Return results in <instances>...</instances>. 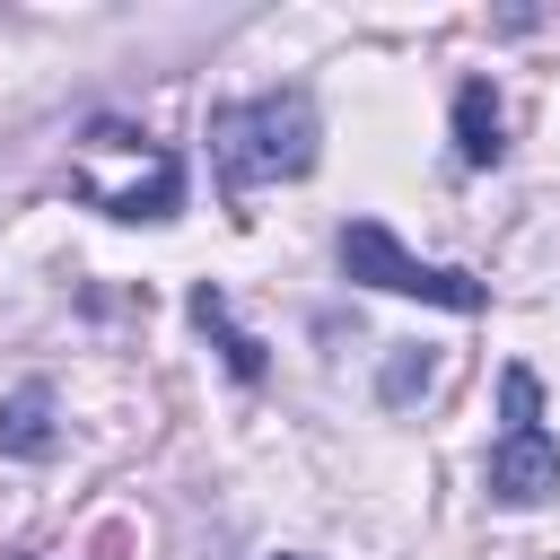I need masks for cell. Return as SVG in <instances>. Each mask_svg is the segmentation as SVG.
<instances>
[{
  "instance_id": "cell-4",
  "label": "cell",
  "mask_w": 560,
  "mask_h": 560,
  "mask_svg": "<svg viewBox=\"0 0 560 560\" xmlns=\"http://www.w3.org/2000/svg\"><path fill=\"white\" fill-rule=\"evenodd\" d=\"M61 446V420H52V385L26 376L18 394H0V455L9 464H44Z\"/></svg>"
},
{
  "instance_id": "cell-2",
  "label": "cell",
  "mask_w": 560,
  "mask_h": 560,
  "mask_svg": "<svg viewBox=\"0 0 560 560\" xmlns=\"http://www.w3.org/2000/svg\"><path fill=\"white\" fill-rule=\"evenodd\" d=\"M341 271H350V280H368V289H394V298L446 306V315H481V306H490V289H481L472 271L402 254V236H394L385 219H350V228H341Z\"/></svg>"
},
{
  "instance_id": "cell-5",
  "label": "cell",
  "mask_w": 560,
  "mask_h": 560,
  "mask_svg": "<svg viewBox=\"0 0 560 560\" xmlns=\"http://www.w3.org/2000/svg\"><path fill=\"white\" fill-rule=\"evenodd\" d=\"M499 149H508V114H499L490 79H464L455 88V158L464 166H499Z\"/></svg>"
},
{
  "instance_id": "cell-6",
  "label": "cell",
  "mask_w": 560,
  "mask_h": 560,
  "mask_svg": "<svg viewBox=\"0 0 560 560\" xmlns=\"http://www.w3.org/2000/svg\"><path fill=\"white\" fill-rule=\"evenodd\" d=\"M192 324H201V332L228 350V368H236L245 385L262 376V341H254V332H236V315H228V298H219V289H192Z\"/></svg>"
},
{
  "instance_id": "cell-1",
  "label": "cell",
  "mask_w": 560,
  "mask_h": 560,
  "mask_svg": "<svg viewBox=\"0 0 560 560\" xmlns=\"http://www.w3.org/2000/svg\"><path fill=\"white\" fill-rule=\"evenodd\" d=\"M315 96L306 88H271V96H245V105H219L210 114V166H219V192L245 201L262 184H289L315 166Z\"/></svg>"
},
{
  "instance_id": "cell-7",
  "label": "cell",
  "mask_w": 560,
  "mask_h": 560,
  "mask_svg": "<svg viewBox=\"0 0 560 560\" xmlns=\"http://www.w3.org/2000/svg\"><path fill=\"white\" fill-rule=\"evenodd\" d=\"M411 385H429V359H394V368H385V402H402Z\"/></svg>"
},
{
  "instance_id": "cell-3",
  "label": "cell",
  "mask_w": 560,
  "mask_h": 560,
  "mask_svg": "<svg viewBox=\"0 0 560 560\" xmlns=\"http://www.w3.org/2000/svg\"><path fill=\"white\" fill-rule=\"evenodd\" d=\"M499 394H508V429H499L481 481H490L499 508H534V499L560 490V438L542 429V385H534V368H508Z\"/></svg>"
}]
</instances>
